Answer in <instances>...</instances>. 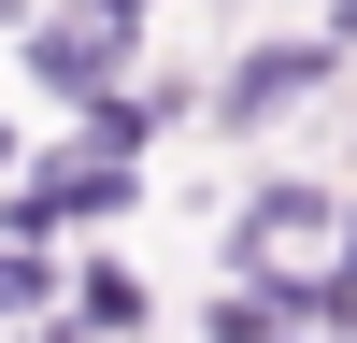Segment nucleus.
<instances>
[{
  "mask_svg": "<svg viewBox=\"0 0 357 343\" xmlns=\"http://www.w3.org/2000/svg\"><path fill=\"white\" fill-rule=\"evenodd\" d=\"M329 29H357V0H343V15H329Z\"/></svg>",
  "mask_w": 357,
  "mask_h": 343,
  "instance_id": "f257e3e1",
  "label": "nucleus"
}]
</instances>
